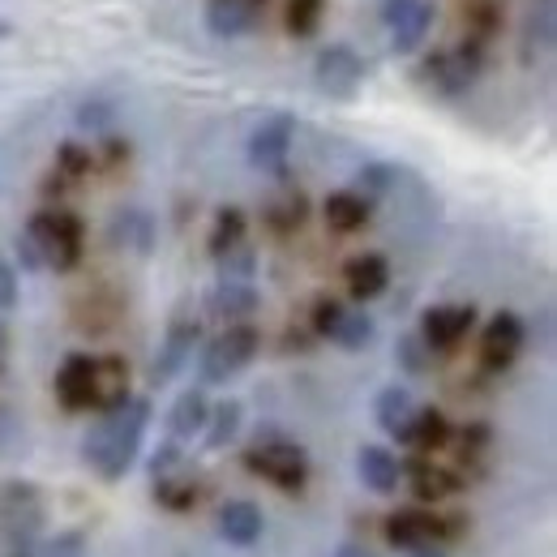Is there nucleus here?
I'll return each mask as SVG.
<instances>
[{"label": "nucleus", "instance_id": "f257e3e1", "mask_svg": "<svg viewBox=\"0 0 557 557\" xmlns=\"http://www.w3.org/2000/svg\"><path fill=\"white\" fill-rule=\"evenodd\" d=\"M146 424H150V404L129 395L121 408L103 412V420L86 433V442H82L86 463H90L103 481H121V476L134 468V459H138Z\"/></svg>", "mask_w": 557, "mask_h": 557}, {"label": "nucleus", "instance_id": "f03ea898", "mask_svg": "<svg viewBox=\"0 0 557 557\" xmlns=\"http://www.w3.org/2000/svg\"><path fill=\"white\" fill-rule=\"evenodd\" d=\"M26 236L39 249V262L52 267V271H73L82 262L86 232H82V219L70 214V210H39L26 223Z\"/></svg>", "mask_w": 557, "mask_h": 557}, {"label": "nucleus", "instance_id": "7ed1b4c3", "mask_svg": "<svg viewBox=\"0 0 557 557\" xmlns=\"http://www.w3.org/2000/svg\"><path fill=\"white\" fill-rule=\"evenodd\" d=\"M245 463H249V472H258L262 481H271L275 488H287V493L300 488L305 476H309V455H305V446L292 442V437H283L278 429L258 433V442L245 450Z\"/></svg>", "mask_w": 557, "mask_h": 557}, {"label": "nucleus", "instance_id": "20e7f679", "mask_svg": "<svg viewBox=\"0 0 557 557\" xmlns=\"http://www.w3.org/2000/svg\"><path fill=\"white\" fill-rule=\"evenodd\" d=\"M481 57H485V44L468 39L459 48H442V52H429L420 61V82L442 95V99H455V95H468L476 73H481Z\"/></svg>", "mask_w": 557, "mask_h": 557}, {"label": "nucleus", "instance_id": "39448f33", "mask_svg": "<svg viewBox=\"0 0 557 557\" xmlns=\"http://www.w3.org/2000/svg\"><path fill=\"white\" fill-rule=\"evenodd\" d=\"M262 348V339H258V331L249 326V322H232L223 335H214L202 351V382L207 386H223L227 377H236L253 356Z\"/></svg>", "mask_w": 557, "mask_h": 557}, {"label": "nucleus", "instance_id": "423d86ee", "mask_svg": "<svg viewBox=\"0 0 557 557\" xmlns=\"http://www.w3.org/2000/svg\"><path fill=\"white\" fill-rule=\"evenodd\" d=\"M0 528L13 545L30 549L35 536L44 532V502H39V488L26 485V481H9L0 485Z\"/></svg>", "mask_w": 557, "mask_h": 557}, {"label": "nucleus", "instance_id": "0eeeda50", "mask_svg": "<svg viewBox=\"0 0 557 557\" xmlns=\"http://www.w3.org/2000/svg\"><path fill=\"white\" fill-rule=\"evenodd\" d=\"M313 82H318V90L326 99H351L360 90V82H364V61L348 44H331L313 61Z\"/></svg>", "mask_w": 557, "mask_h": 557}, {"label": "nucleus", "instance_id": "6e6552de", "mask_svg": "<svg viewBox=\"0 0 557 557\" xmlns=\"http://www.w3.org/2000/svg\"><path fill=\"white\" fill-rule=\"evenodd\" d=\"M296 138V116L292 112H271L253 134L245 141V154L258 172H278L287 163V150Z\"/></svg>", "mask_w": 557, "mask_h": 557}, {"label": "nucleus", "instance_id": "1a4fd4ad", "mask_svg": "<svg viewBox=\"0 0 557 557\" xmlns=\"http://www.w3.org/2000/svg\"><path fill=\"white\" fill-rule=\"evenodd\" d=\"M194 344H198V322H194L189 313H176V318L168 322V335H163V344H159L154 364H150V382H154V386L172 382V377H176V373L189 364Z\"/></svg>", "mask_w": 557, "mask_h": 557}, {"label": "nucleus", "instance_id": "9d476101", "mask_svg": "<svg viewBox=\"0 0 557 557\" xmlns=\"http://www.w3.org/2000/svg\"><path fill=\"white\" fill-rule=\"evenodd\" d=\"M476 322V309L472 305H433L424 309L420 318V339L429 344V351H450Z\"/></svg>", "mask_w": 557, "mask_h": 557}, {"label": "nucleus", "instance_id": "9b49d317", "mask_svg": "<svg viewBox=\"0 0 557 557\" xmlns=\"http://www.w3.org/2000/svg\"><path fill=\"white\" fill-rule=\"evenodd\" d=\"M386 26H391V52L412 57L420 44H424L429 26H433V0H404V4L386 17Z\"/></svg>", "mask_w": 557, "mask_h": 557}, {"label": "nucleus", "instance_id": "f8f14e48", "mask_svg": "<svg viewBox=\"0 0 557 557\" xmlns=\"http://www.w3.org/2000/svg\"><path fill=\"white\" fill-rule=\"evenodd\" d=\"M519 351H523V322L515 313L488 318L485 335H481V360H485V369H510Z\"/></svg>", "mask_w": 557, "mask_h": 557}, {"label": "nucleus", "instance_id": "ddd939ff", "mask_svg": "<svg viewBox=\"0 0 557 557\" xmlns=\"http://www.w3.org/2000/svg\"><path fill=\"white\" fill-rule=\"evenodd\" d=\"M356 476L369 493H395L399 481H404V463L386 450V446H360L356 450Z\"/></svg>", "mask_w": 557, "mask_h": 557}, {"label": "nucleus", "instance_id": "4468645a", "mask_svg": "<svg viewBox=\"0 0 557 557\" xmlns=\"http://www.w3.org/2000/svg\"><path fill=\"white\" fill-rule=\"evenodd\" d=\"M129 399V364L116 360V356H103L95 360V377H90V408L99 412H112Z\"/></svg>", "mask_w": 557, "mask_h": 557}, {"label": "nucleus", "instance_id": "2eb2a0df", "mask_svg": "<svg viewBox=\"0 0 557 557\" xmlns=\"http://www.w3.org/2000/svg\"><path fill=\"white\" fill-rule=\"evenodd\" d=\"M219 532H223L227 545L249 549V545L262 541L267 519H262V510H258L253 502H227V506H219Z\"/></svg>", "mask_w": 557, "mask_h": 557}, {"label": "nucleus", "instance_id": "dca6fc26", "mask_svg": "<svg viewBox=\"0 0 557 557\" xmlns=\"http://www.w3.org/2000/svg\"><path fill=\"white\" fill-rule=\"evenodd\" d=\"M258 26V4L253 0H210L207 30L214 39H240Z\"/></svg>", "mask_w": 557, "mask_h": 557}, {"label": "nucleus", "instance_id": "f3484780", "mask_svg": "<svg viewBox=\"0 0 557 557\" xmlns=\"http://www.w3.org/2000/svg\"><path fill=\"white\" fill-rule=\"evenodd\" d=\"M253 309H258V287L253 283H245V278H219L210 287V313L223 318L227 326L232 322H245Z\"/></svg>", "mask_w": 557, "mask_h": 557}, {"label": "nucleus", "instance_id": "a211bd4d", "mask_svg": "<svg viewBox=\"0 0 557 557\" xmlns=\"http://www.w3.org/2000/svg\"><path fill=\"white\" fill-rule=\"evenodd\" d=\"M90 377H95V356H82V351H73L70 360L57 369V399L70 412L90 408Z\"/></svg>", "mask_w": 557, "mask_h": 557}, {"label": "nucleus", "instance_id": "6ab92c4d", "mask_svg": "<svg viewBox=\"0 0 557 557\" xmlns=\"http://www.w3.org/2000/svg\"><path fill=\"white\" fill-rule=\"evenodd\" d=\"M386 536H391L395 549H420V545H433L442 536V523L429 510H399L386 523Z\"/></svg>", "mask_w": 557, "mask_h": 557}, {"label": "nucleus", "instance_id": "aec40b11", "mask_svg": "<svg viewBox=\"0 0 557 557\" xmlns=\"http://www.w3.org/2000/svg\"><path fill=\"white\" fill-rule=\"evenodd\" d=\"M557 39V0H532L528 22H523V57H549Z\"/></svg>", "mask_w": 557, "mask_h": 557}, {"label": "nucleus", "instance_id": "412c9836", "mask_svg": "<svg viewBox=\"0 0 557 557\" xmlns=\"http://www.w3.org/2000/svg\"><path fill=\"white\" fill-rule=\"evenodd\" d=\"M344 283H348V292L356 300H373V296H382L391 287V267H386L382 253H360L344 267Z\"/></svg>", "mask_w": 557, "mask_h": 557}, {"label": "nucleus", "instance_id": "4be33fe9", "mask_svg": "<svg viewBox=\"0 0 557 557\" xmlns=\"http://www.w3.org/2000/svg\"><path fill=\"white\" fill-rule=\"evenodd\" d=\"M395 437H399L404 446L420 450V455H429V450H437V446H446V442H450V424H446L442 412H433V408H417L412 420H408Z\"/></svg>", "mask_w": 557, "mask_h": 557}, {"label": "nucleus", "instance_id": "5701e85b", "mask_svg": "<svg viewBox=\"0 0 557 557\" xmlns=\"http://www.w3.org/2000/svg\"><path fill=\"white\" fill-rule=\"evenodd\" d=\"M207 417H210L207 391H202V386H194V391H185V395L172 404L168 429H172V437H176V442H189L194 433H202V429H207Z\"/></svg>", "mask_w": 557, "mask_h": 557}, {"label": "nucleus", "instance_id": "b1692460", "mask_svg": "<svg viewBox=\"0 0 557 557\" xmlns=\"http://www.w3.org/2000/svg\"><path fill=\"white\" fill-rule=\"evenodd\" d=\"M326 223L335 227V232H356V227H364L369 223V214H373V202L364 198V194H356V189H339V194H331L326 198Z\"/></svg>", "mask_w": 557, "mask_h": 557}, {"label": "nucleus", "instance_id": "393cba45", "mask_svg": "<svg viewBox=\"0 0 557 557\" xmlns=\"http://www.w3.org/2000/svg\"><path fill=\"white\" fill-rule=\"evenodd\" d=\"M404 472H408V481H412V493H417L420 502H433V506L446 502V497L459 488V481H455L446 468H433L429 459H412Z\"/></svg>", "mask_w": 557, "mask_h": 557}, {"label": "nucleus", "instance_id": "a878e982", "mask_svg": "<svg viewBox=\"0 0 557 557\" xmlns=\"http://www.w3.org/2000/svg\"><path fill=\"white\" fill-rule=\"evenodd\" d=\"M112 240L125 245V249H134V253H150V245H154V219L138 207L116 210V219H112Z\"/></svg>", "mask_w": 557, "mask_h": 557}, {"label": "nucleus", "instance_id": "bb28decb", "mask_svg": "<svg viewBox=\"0 0 557 557\" xmlns=\"http://www.w3.org/2000/svg\"><path fill=\"white\" fill-rule=\"evenodd\" d=\"M373 335H377V326H373V318L364 313V309H344L339 318H335V326H331V344H339L344 351H364L373 344Z\"/></svg>", "mask_w": 557, "mask_h": 557}, {"label": "nucleus", "instance_id": "cd10ccee", "mask_svg": "<svg viewBox=\"0 0 557 557\" xmlns=\"http://www.w3.org/2000/svg\"><path fill=\"white\" fill-rule=\"evenodd\" d=\"M417 412V399H412V391L408 386H386V391H377V404H373V420L386 429V433H399L408 420Z\"/></svg>", "mask_w": 557, "mask_h": 557}, {"label": "nucleus", "instance_id": "c85d7f7f", "mask_svg": "<svg viewBox=\"0 0 557 557\" xmlns=\"http://www.w3.org/2000/svg\"><path fill=\"white\" fill-rule=\"evenodd\" d=\"M240 420H245V408L236 399H223V404H210V417H207V450H223L236 442L240 433Z\"/></svg>", "mask_w": 557, "mask_h": 557}, {"label": "nucleus", "instance_id": "c756f323", "mask_svg": "<svg viewBox=\"0 0 557 557\" xmlns=\"http://www.w3.org/2000/svg\"><path fill=\"white\" fill-rule=\"evenodd\" d=\"M210 253L214 258H223L227 249H236V245H245V210L227 207L214 214V232H210Z\"/></svg>", "mask_w": 557, "mask_h": 557}, {"label": "nucleus", "instance_id": "7c9ffc66", "mask_svg": "<svg viewBox=\"0 0 557 557\" xmlns=\"http://www.w3.org/2000/svg\"><path fill=\"white\" fill-rule=\"evenodd\" d=\"M322 9H326V0H287V30L296 39H309L322 26Z\"/></svg>", "mask_w": 557, "mask_h": 557}, {"label": "nucleus", "instance_id": "2f4dec72", "mask_svg": "<svg viewBox=\"0 0 557 557\" xmlns=\"http://www.w3.org/2000/svg\"><path fill=\"white\" fill-rule=\"evenodd\" d=\"M468 35L476 39V44H485L497 35V26H502V13H497V4L493 0H468Z\"/></svg>", "mask_w": 557, "mask_h": 557}, {"label": "nucleus", "instance_id": "473e14b6", "mask_svg": "<svg viewBox=\"0 0 557 557\" xmlns=\"http://www.w3.org/2000/svg\"><path fill=\"white\" fill-rule=\"evenodd\" d=\"M391 185H395V168H391V163H369V168L356 172V194H364L369 202H373L377 194H386Z\"/></svg>", "mask_w": 557, "mask_h": 557}, {"label": "nucleus", "instance_id": "72a5a7b5", "mask_svg": "<svg viewBox=\"0 0 557 557\" xmlns=\"http://www.w3.org/2000/svg\"><path fill=\"white\" fill-rule=\"evenodd\" d=\"M253 271H258V258H253L249 245H236V249H227L219 258V278H245V283H253Z\"/></svg>", "mask_w": 557, "mask_h": 557}, {"label": "nucleus", "instance_id": "f704fd0d", "mask_svg": "<svg viewBox=\"0 0 557 557\" xmlns=\"http://www.w3.org/2000/svg\"><path fill=\"white\" fill-rule=\"evenodd\" d=\"M395 360H399V369H408V373H424V369H429V344H424L420 335H404V339L395 344Z\"/></svg>", "mask_w": 557, "mask_h": 557}, {"label": "nucleus", "instance_id": "c9c22d12", "mask_svg": "<svg viewBox=\"0 0 557 557\" xmlns=\"http://www.w3.org/2000/svg\"><path fill=\"white\" fill-rule=\"evenodd\" d=\"M57 163H61L65 176H86L90 163H95V154H90L86 146H77V141H65V146L57 150Z\"/></svg>", "mask_w": 557, "mask_h": 557}, {"label": "nucleus", "instance_id": "e433bc0d", "mask_svg": "<svg viewBox=\"0 0 557 557\" xmlns=\"http://www.w3.org/2000/svg\"><path fill=\"white\" fill-rule=\"evenodd\" d=\"M108 125H112V108H108V103H99V99H95V103H82V108H77V129L103 134Z\"/></svg>", "mask_w": 557, "mask_h": 557}, {"label": "nucleus", "instance_id": "4c0bfd02", "mask_svg": "<svg viewBox=\"0 0 557 557\" xmlns=\"http://www.w3.org/2000/svg\"><path fill=\"white\" fill-rule=\"evenodd\" d=\"M176 468H181V442L159 446V450L150 455V472H154V481H159V476H172Z\"/></svg>", "mask_w": 557, "mask_h": 557}, {"label": "nucleus", "instance_id": "58836bf2", "mask_svg": "<svg viewBox=\"0 0 557 557\" xmlns=\"http://www.w3.org/2000/svg\"><path fill=\"white\" fill-rule=\"evenodd\" d=\"M39 557H86V545H82V536H77V532H65V536L48 541Z\"/></svg>", "mask_w": 557, "mask_h": 557}, {"label": "nucleus", "instance_id": "ea45409f", "mask_svg": "<svg viewBox=\"0 0 557 557\" xmlns=\"http://www.w3.org/2000/svg\"><path fill=\"white\" fill-rule=\"evenodd\" d=\"M339 313H344V305H335V300H318V309H313V331H318V335H331V326H335Z\"/></svg>", "mask_w": 557, "mask_h": 557}, {"label": "nucleus", "instance_id": "a19ab883", "mask_svg": "<svg viewBox=\"0 0 557 557\" xmlns=\"http://www.w3.org/2000/svg\"><path fill=\"white\" fill-rule=\"evenodd\" d=\"M13 249H17V262H22V271H44V262H39V249L30 245V236H26V232H17Z\"/></svg>", "mask_w": 557, "mask_h": 557}, {"label": "nucleus", "instance_id": "79ce46f5", "mask_svg": "<svg viewBox=\"0 0 557 557\" xmlns=\"http://www.w3.org/2000/svg\"><path fill=\"white\" fill-rule=\"evenodd\" d=\"M13 300H17V275H13V267L0 262V309H9Z\"/></svg>", "mask_w": 557, "mask_h": 557}, {"label": "nucleus", "instance_id": "37998d69", "mask_svg": "<svg viewBox=\"0 0 557 557\" xmlns=\"http://www.w3.org/2000/svg\"><path fill=\"white\" fill-rule=\"evenodd\" d=\"M335 557H377V554H373L369 545H360V541H348V545L335 549Z\"/></svg>", "mask_w": 557, "mask_h": 557}, {"label": "nucleus", "instance_id": "c03bdc74", "mask_svg": "<svg viewBox=\"0 0 557 557\" xmlns=\"http://www.w3.org/2000/svg\"><path fill=\"white\" fill-rule=\"evenodd\" d=\"M412 557H446L437 545H420V549H412Z\"/></svg>", "mask_w": 557, "mask_h": 557}, {"label": "nucleus", "instance_id": "a18cd8bd", "mask_svg": "<svg viewBox=\"0 0 557 557\" xmlns=\"http://www.w3.org/2000/svg\"><path fill=\"white\" fill-rule=\"evenodd\" d=\"M4 348H9V331H4V322H0V356H4Z\"/></svg>", "mask_w": 557, "mask_h": 557}, {"label": "nucleus", "instance_id": "49530a36", "mask_svg": "<svg viewBox=\"0 0 557 557\" xmlns=\"http://www.w3.org/2000/svg\"><path fill=\"white\" fill-rule=\"evenodd\" d=\"M4 35H9V26H4V22H0V39H4Z\"/></svg>", "mask_w": 557, "mask_h": 557}, {"label": "nucleus", "instance_id": "de8ad7c7", "mask_svg": "<svg viewBox=\"0 0 557 557\" xmlns=\"http://www.w3.org/2000/svg\"><path fill=\"white\" fill-rule=\"evenodd\" d=\"M253 4H258V0H253Z\"/></svg>", "mask_w": 557, "mask_h": 557}]
</instances>
